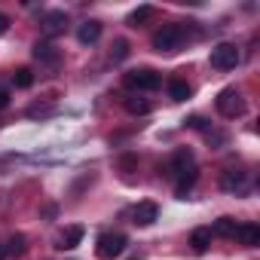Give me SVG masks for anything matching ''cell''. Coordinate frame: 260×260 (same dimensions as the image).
Wrapping results in <instances>:
<instances>
[{
	"instance_id": "obj_14",
	"label": "cell",
	"mask_w": 260,
	"mask_h": 260,
	"mask_svg": "<svg viewBox=\"0 0 260 260\" xmlns=\"http://www.w3.org/2000/svg\"><path fill=\"white\" fill-rule=\"evenodd\" d=\"M211 226H199V230H193V236H190V245H193V251L196 254H205L208 248H211Z\"/></svg>"
},
{
	"instance_id": "obj_2",
	"label": "cell",
	"mask_w": 260,
	"mask_h": 260,
	"mask_svg": "<svg viewBox=\"0 0 260 260\" xmlns=\"http://www.w3.org/2000/svg\"><path fill=\"white\" fill-rule=\"evenodd\" d=\"M184 37H187V31H184L181 25H162V28L153 34V49H156V52H175V49H181Z\"/></svg>"
},
{
	"instance_id": "obj_8",
	"label": "cell",
	"mask_w": 260,
	"mask_h": 260,
	"mask_svg": "<svg viewBox=\"0 0 260 260\" xmlns=\"http://www.w3.org/2000/svg\"><path fill=\"white\" fill-rule=\"evenodd\" d=\"M101 31H104V25H101L98 19H89V22H83V25H80V31H77V40H80L83 46H92V43H98Z\"/></svg>"
},
{
	"instance_id": "obj_11",
	"label": "cell",
	"mask_w": 260,
	"mask_h": 260,
	"mask_svg": "<svg viewBox=\"0 0 260 260\" xmlns=\"http://www.w3.org/2000/svg\"><path fill=\"white\" fill-rule=\"evenodd\" d=\"M233 239H239L245 248H257L260 245V226L257 223H239V230H236Z\"/></svg>"
},
{
	"instance_id": "obj_7",
	"label": "cell",
	"mask_w": 260,
	"mask_h": 260,
	"mask_svg": "<svg viewBox=\"0 0 260 260\" xmlns=\"http://www.w3.org/2000/svg\"><path fill=\"white\" fill-rule=\"evenodd\" d=\"M156 217H159V205L156 202H138V208L132 211V223L135 226H150V223H156Z\"/></svg>"
},
{
	"instance_id": "obj_10",
	"label": "cell",
	"mask_w": 260,
	"mask_h": 260,
	"mask_svg": "<svg viewBox=\"0 0 260 260\" xmlns=\"http://www.w3.org/2000/svg\"><path fill=\"white\" fill-rule=\"evenodd\" d=\"M196 178H199V169H196V166L187 169V172H181V175L175 178V196H178V199H187V193L193 190Z\"/></svg>"
},
{
	"instance_id": "obj_6",
	"label": "cell",
	"mask_w": 260,
	"mask_h": 260,
	"mask_svg": "<svg viewBox=\"0 0 260 260\" xmlns=\"http://www.w3.org/2000/svg\"><path fill=\"white\" fill-rule=\"evenodd\" d=\"M220 187H223L226 193H236V196H242V193L248 190V172H239V169H230V172H223V178H220Z\"/></svg>"
},
{
	"instance_id": "obj_27",
	"label": "cell",
	"mask_w": 260,
	"mask_h": 260,
	"mask_svg": "<svg viewBox=\"0 0 260 260\" xmlns=\"http://www.w3.org/2000/svg\"><path fill=\"white\" fill-rule=\"evenodd\" d=\"M119 166H122V169H135V156H122Z\"/></svg>"
},
{
	"instance_id": "obj_4",
	"label": "cell",
	"mask_w": 260,
	"mask_h": 260,
	"mask_svg": "<svg viewBox=\"0 0 260 260\" xmlns=\"http://www.w3.org/2000/svg\"><path fill=\"white\" fill-rule=\"evenodd\" d=\"M217 113L226 116V119L242 116V113H245V98H242V92H239V89H223V92L217 95Z\"/></svg>"
},
{
	"instance_id": "obj_26",
	"label": "cell",
	"mask_w": 260,
	"mask_h": 260,
	"mask_svg": "<svg viewBox=\"0 0 260 260\" xmlns=\"http://www.w3.org/2000/svg\"><path fill=\"white\" fill-rule=\"evenodd\" d=\"M4 107H10V92L0 89V110H4Z\"/></svg>"
},
{
	"instance_id": "obj_9",
	"label": "cell",
	"mask_w": 260,
	"mask_h": 260,
	"mask_svg": "<svg viewBox=\"0 0 260 260\" xmlns=\"http://www.w3.org/2000/svg\"><path fill=\"white\" fill-rule=\"evenodd\" d=\"M196 162H193V153L187 150V147H181V150H175L172 153V162H169V175L172 178H178L181 172H187V169H193Z\"/></svg>"
},
{
	"instance_id": "obj_21",
	"label": "cell",
	"mask_w": 260,
	"mask_h": 260,
	"mask_svg": "<svg viewBox=\"0 0 260 260\" xmlns=\"http://www.w3.org/2000/svg\"><path fill=\"white\" fill-rule=\"evenodd\" d=\"M7 254H10V257H22V254H25V236H22V233H16V236L7 242Z\"/></svg>"
},
{
	"instance_id": "obj_3",
	"label": "cell",
	"mask_w": 260,
	"mask_h": 260,
	"mask_svg": "<svg viewBox=\"0 0 260 260\" xmlns=\"http://www.w3.org/2000/svg\"><path fill=\"white\" fill-rule=\"evenodd\" d=\"M125 245H128V239L122 233H101L98 242H95V254L101 260H113V257H119L125 251Z\"/></svg>"
},
{
	"instance_id": "obj_25",
	"label": "cell",
	"mask_w": 260,
	"mask_h": 260,
	"mask_svg": "<svg viewBox=\"0 0 260 260\" xmlns=\"http://www.w3.org/2000/svg\"><path fill=\"white\" fill-rule=\"evenodd\" d=\"M10 25H13V22H10V16H4V13H0V37H4V34L10 31Z\"/></svg>"
},
{
	"instance_id": "obj_19",
	"label": "cell",
	"mask_w": 260,
	"mask_h": 260,
	"mask_svg": "<svg viewBox=\"0 0 260 260\" xmlns=\"http://www.w3.org/2000/svg\"><path fill=\"white\" fill-rule=\"evenodd\" d=\"M125 110H128V113H135V116H141V113H150V101H147V98H138V95H132V98H125Z\"/></svg>"
},
{
	"instance_id": "obj_20",
	"label": "cell",
	"mask_w": 260,
	"mask_h": 260,
	"mask_svg": "<svg viewBox=\"0 0 260 260\" xmlns=\"http://www.w3.org/2000/svg\"><path fill=\"white\" fill-rule=\"evenodd\" d=\"M13 83H16L19 89H31V86H34V74H31L28 68H19V71L13 74Z\"/></svg>"
},
{
	"instance_id": "obj_17",
	"label": "cell",
	"mask_w": 260,
	"mask_h": 260,
	"mask_svg": "<svg viewBox=\"0 0 260 260\" xmlns=\"http://www.w3.org/2000/svg\"><path fill=\"white\" fill-rule=\"evenodd\" d=\"M150 19H153V7L144 4V7H138L132 16H128V28H141V25H147Z\"/></svg>"
},
{
	"instance_id": "obj_12",
	"label": "cell",
	"mask_w": 260,
	"mask_h": 260,
	"mask_svg": "<svg viewBox=\"0 0 260 260\" xmlns=\"http://www.w3.org/2000/svg\"><path fill=\"white\" fill-rule=\"evenodd\" d=\"M80 242H83V226H68V230L58 236L55 248H58V251H71V248H77Z\"/></svg>"
},
{
	"instance_id": "obj_18",
	"label": "cell",
	"mask_w": 260,
	"mask_h": 260,
	"mask_svg": "<svg viewBox=\"0 0 260 260\" xmlns=\"http://www.w3.org/2000/svg\"><path fill=\"white\" fill-rule=\"evenodd\" d=\"M169 95H172V101H187V98L193 95V89H190V83H184V80H172V83H169Z\"/></svg>"
},
{
	"instance_id": "obj_28",
	"label": "cell",
	"mask_w": 260,
	"mask_h": 260,
	"mask_svg": "<svg viewBox=\"0 0 260 260\" xmlns=\"http://www.w3.org/2000/svg\"><path fill=\"white\" fill-rule=\"evenodd\" d=\"M10 254H7V245H0V260H7Z\"/></svg>"
},
{
	"instance_id": "obj_5",
	"label": "cell",
	"mask_w": 260,
	"mask_h": 260,
	"mask_svg": "<svg viewBox=\"0 0 260 260\" xmlns=\"http://www.w3.org/2000/svg\"><path fill=\"white\" fill-rule=\"evenodd\" d=\"M239 46L236 43H217L214 49H211V68H217V71H233L236 64H239Z\"/></svg>"
},
{
	"instance_id": "obj_13",
	"label": "cell",
	"mask_w": 260,
	"mask_h": 260,
	"mask_svg": "<svg viewBox=\"0 0 260 260\" xmlns=\"http://www.w3.org/2000/svg\"><path fill=\"white\" fill-rule=\"evenodd\" d=\"M64 28H68V16H64V13H46V16H43V31H46L49 37L61 34Z\"/></svg>"
},
{
	"instance_id": "obj_23",
	"label": "cell",
	"mask_w": 260,
	"mask_h": 260,
	"mask_svg": "<svg viewBox=\"0 0 260 260\" xmlns=\"http://www.w3.org/2000/svg\"><path fill=\"white\" fill-rule=\"evenodd\" d=\"M125 55H128V43H125V40H116V43H113V52H110V58H113V61H122Z\"/></svg>"
},
{
	"instance_id": "obj_1",
	"label": "cell",
	"mask_w": 260,
	"mask_h": 260,
	"mask_svg": "<svg viewBox=\"0 0 260 260\" xmlns=\"http://www.w3.org/2000/svg\"><path fill=\"white\" fill-rule=\"evenodd\" d=\"M122 80H125L128 89H135V92H153V89H159V83H162V77H159L153 68H135V71H128Z\"/></svg>"
},
{
	"instance_id": "obj_24",
	"label": "cell",
	"mask_w": 260,
	"mask_h": 260,
	"mask_svg": "<svg viewBox=\"0 0 260 260\" xmlns=\"http://www.w3.org/2000/svg\"><path fill=\"white\" fill-rule=\"evenodd\" d=\"M187 125H190V128H199V132H205V128H208V122H205L202 116H190V119H187Z\"/></svg>"
},
{
	"instance_id": "obj_22",
	"label": "cell",
	"mask_w": 260,
	"mask_h": 260,
	"mask_svg": "<svg viewBox=\"0 0 260 260\" xmlns=\"http://www.w3.org/2000/svg\"><path fill=\"white\" fill-rule=\"evenodd\" d=\"M205 138H208L211 147H223L226 144V135L220 132V128H205Z\"/></svg>"
},
{
	"instance_id": "obj_15",
	"label": "cell",
	"mask_w": 260,
	"mask_h": 260,
	"mask_svg": "<svg viewBox=\"0 0 260 260\" xmlns=\"http://www.w3.org/2000/svg\"><path fill=\"white\" fill-rule=\"evenodd\" d=\"M34 58H37V61H46V64H58L61 55H58V49H55L52 43H37V46H34Z\"/></svg>"
},
{
	"instance_id": "obj_16",
	"label": "cell",
	"mask_w": 260,
	"mask_h": 260,
	"mask_svg": "<svg viewBox=\"0 0 260 260\" xmlns=\"http://www.w3.org/2000/svg\"><path fill=\"white\" fill-rule=\"evenodd\" d=\"M236 230H239V223H236L233 217H220V220H214V226H211V236L233 239V236H236Z\"/></svg>"
}]
</instances>
